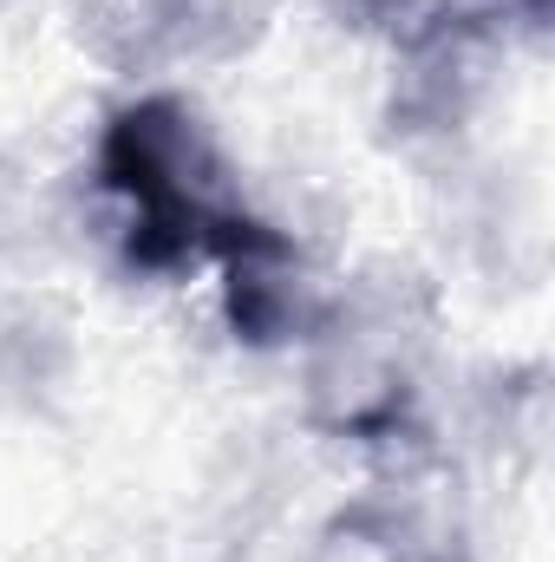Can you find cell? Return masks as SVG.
I'll return each mask as SVG.
<instances>
[{
  "mask_svg": "<svg viewBox=\"0 0 555 562\" xmlns=\"http://www.w3.org/2000/svg\"><path fill=\"white\" fill-rule=\"evenodd\" d=\"M99 183L125 210V256L150 276H177L196 262H229L275 229L242 203L229 157L203 132V119L157 92L112 112L99 138Z\"/></svg>",
  "mask_w": 555,
  "mask_h": 562,
  "instance_id": "cell-1",
  "label": "cell"
},
{
  "mask_svg": "<svg viewBox=\"0 0 555 562\" xmlns=\"http://www.w3.org/2000/svg\"><path fill=\"white\" fill-rule=\"evenodd\" d=\"M223 314L249 347H287L320 321V288L301 276V256L281 229L223 262Z\"/></svg>",
  "mask_w": 555,
  "mask_h": 562,
  "instance_id": "cell-2",
  "label": "cell"
},
{
  "mask_svg": "<svg viewBox=\"0 0 555 562\" xmlns=\"http://www.w3.org/2000/svg\"><path fill=\"white\" fill-rule=\"evenodd\" d=\"M216 0H92V46L118 66H150L163 53H190L209 26Z\"/></svg>",
  "mask_w": 555,
  "mask_h": 562,
  "instance_id": "cell-3",
  "label": "cell"
}]
</instances>
